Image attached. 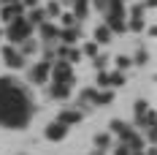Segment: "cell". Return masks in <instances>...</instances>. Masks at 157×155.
I'll return each mask as SVG.
<instances>
[{
	"label": "cell",
	"mask_w": 157,
	"mask_h": 155,
	"mask_svg": "<svg viewBox=\"0 0 157 155\" xmlns=\"http://www.w3.org/2000/svg\"><path fill=\"white\" fill-rule=\"evenodd\" d=\"M33 117V101L25 87L14 79H0V125L6 128H25Z\"/></svg>",
	"instance_id": "6da1fadb"
},
{
	"label": "cell",
	"mask_w": 157,
	"mask_h": 155,
	"mask_svg": "<svg viewBox=\"0 0 157 155\" xmlns=\"http://www.w3.org/2000/svg\"><path fill=\"white\" fill-rule=\"evenodd\" d=\"M3 33L8 35V41H11V44H22V41H27V38H30L33 27H30V22H27L25 16H19V19H14V22H8V30H3Z\"/></svg>",
	"instance_id": "7a4b0ae2"
},
{
	"label": "cell",
	"mask_w": 157,
	"mask_h": 155,
	"mask_svg": "<svg viewBox=\"0 0 157 155\" xmlns=\"http://www.w3.org/2000/svg\"><path fill=\"white\" fill-rule=\"evenodd\" d=\"M49 76H52V82H54V84H68V87H71V84H73V65H71V63H65V60H57V63H52V74H49Z\"/></svg>",
	"instance_id": "3957f363"
},
{
	"label": "cell",
	"mask_w": 157,
	"mask_h": 155,
	"mask_svg": "<svg viewBox=\"0 0 157 155\" xmlns=\"http://www.w3.org/2000/svg\"><path fill=\"white\" fill-rule=\"evenodd\" d=\"M119 141L125 144L130 153H144V139H141V133H138V131H133V128H127L125 133L119 136Z\"/></svg>",
	"instance_id": "277c9868"
},
{
	"label": "cell",
	"mask_w": 157,
	"mask_h": 155,
	"mask_svg": "<svg viewBox=\"0 0 157 155\" xmlns=\"http://www.w3.org/2000/svg\"><path fill=\"white\" fill-rule=\"evenodd\" d=\"M49 74H52V63H35V65H33L30 68V82L33 84H44V82H46L49 79Z\"/></svg>",
	"instance_id": "5b68a950"
},
{
	"label": "cell",
	"mask_w": 157,
	"mask_h": 155,
	"mask_svg": "<svg viewBox=\"0 0 157 155\" xmlns=\"http://www.w3.org/2000/svg\"><path fill=\"white\" fill-rule=\"evenodd\" d=\"M22 14H25V6H22V3H6V6L0 8V19H3V22H14V19H19Z\"/></svg>",
	"instance_id": "8992f818"
},
{
	"label": "cell",
	"mask_w": 157,
	"mask_h": 155,
	"mask_svg": "<svg viewBox=\"0 0 157 155\" xmlns=\"http://www.w3.org/2000/svg\"><path fill=\"white\" fill-rule=\"evenodd\" d=\"M3 63H6L8 68H22V65H25V57L19 55V49L6 47V49H3Z\"/></svg>",
	"instance_id": "52a82bcc"
},
{
	"label": "cell",
	"mask_w": 157,
	"mask_h": 155,
	"mask_svg": "<svg viewBox=\"0 0 157 155\" xmlns=\"http://www.w3.org/2000/svg\"><path fill=\"white\" fill-rule=\"evenodd\" d=\"M81 117H84V114H81V109H63V112L57 114V123H63L65 128H68V125L81 123Z\"/></svg>",
	"instance_id": "ba28073f"
},
{
	"label": "cell",
	"mask_w": 157,
	"mask_h": 155,
	"mask_svg": "<svg viewBox=\"0 0 157 155\" xmlns=\"http://www.w3.org/2000/svg\"><path fill=\"white\" fill-rule=\"evenodd\" d=\"M44 133H46V139H49V141H63V139H65V133H68V128H65L63 123H57V120H54V123H49V125H46V131H44Z\"/></svg>",
	"instance_id": "9c48e42d"
},
{
	"label": "cell",
	"mask_w": 157,
	"mask_h": 155,
	"mask_svg": "<svg viewBox=\"0 0 157 155\" xmlns=\"http://www.w3.org/2000/svg\"><path fill=\"white\" fill-rule=\"evenodd\" d=\"M78 35H81L78 27H60V33H57V38L63 41V47H73L78 41Z\"/></svg>",
	"instance_id": "30bf717a"
},
{
	"label": "cell",
	"mask_w": 157,
	"mask_h": 155,
	"mask_svg": "<svg viewBox=\"0 0 157 155\" xmlns=\"http://www.w3.org/2000/svg\"><path fill=\"white\" fill-rule=\"evenodd\" d=\"M25 19L30 22V27L35 30L38 25H44V22H46V14H44V8H38V6H35V8H30V14L25 16Z\"/></svg>",
	"instance_id": "8fae6325"
},
{
	"label": "cell",
	"mask_w": 157,
	"mask_h": 155,
	"mask_svg": "<svg viewBox=\"0 0 157 155\" xmlns=\"http://www.w3.org/2000/svg\"><path fill=\"white\" fill-rule=\"evenodd\" d=\"M38 30H41V38H44V41H54L57 33H60V27L52 25V22H44V25H38Z\"/></svg>",
	"instance_id": "7c38bea8"
},
{
	"label": "cell",
	"mask_w": 157,
	"mask_h": 155,
	"mask_svg": "<svg viewBox=\"0 0 157 155\" xmlns=\"http://www.w3.org/2000/svg\"><path fill=\"white\" fill-rule=\"evenodd\" d=\"M49 95H52V98H57V101H65V98H71V87H68V84H54V82H52Z\"/></svg>",
	"instance_id": "4fadbf2b"
},
{
	"label": "cell",
	"mask_w": 157,
	"mask_h": 155,
	"mask_svg": "<svg viewBox=\"0 0 157 155\" xmlns=\"http://www.w3.org/2000/svg\"><path fill=\"white\" fill-rule=\"evenodd\" d=\"M87 14H90V3H87V0H76V3H73V19L81 22Z\"/></svg>",
	"instance_id": "5bb4252c"
},
{
	"label": "cell",
	"mask_w": 157,
	"mask_h": 155,
	"mask_svg": "<svg viewBox=\"0 0 157 155\" xmlns=\"http://www.w3.org/2000/svg\"><path fill=\"white\" fill-rule=\"evenodd\" d=\"M109 41H111V30L106 25L95 27V44H98V47H103V44H109Z\"/></svg>",
	"instance_id": "9a60e30c"
},
{
	"label": "cell",
	"mask_w": 157,
	"mask_h": 155,
	"mask_svg": "<svg viewBox=\"0 0 157 155\" xmlns=\"http://www.w3.org/2000/svg\"><path fill=\"white\" fill-rule=\"evenodd\" d=\"M111 101H114V93L111 90H95V95H92V104H100V106H106Z\"/></svg>",
	"instance_id": "2e32d148"
},
{
	"label": "cell",
	"mask_w": 157,
	"mask_h": 155,
	"mask_svg": "<svg viewBox=\"0 0 157 155\" xmlns=\"http://www.w3.org/2000/svg\"><path fill=\"white\" fill-rule=\"evenodd\" d=\"M111 147V133H98L95 136V150L98 153H103V150H109Z\"/></svg>",
	"instance_id": "e0dca14e"
},
{
	"label": "cell",
	"mask_w": 157,
	"mask_h": 155,
	"mask_svg": "<svg viewBox=\"0 0 157 155\" xmlns=\"http://www.w3.org/2000/svg\"><path fill=\"white\" fill-rule=\"evenodd\" d=\"M155 120H157V114L149 109L144 117H136V125H138V128H152V125H155Z\"/></svg>",
	"instance_id": "ac0fdd59"
},
{
	"label": "cell",
	"mask_w": 157,
	"mask_h": 155,
	"mask_svg": "<svg viewBox=\"0 0 157 155\" xmlns=\"http://www.w3.org/2000/svg\"><path fill=\"white\" fill-rule=\"evenodd\" d=\"M44 14H46V16H60V14H63V6H60L57 0H49L46 6H44Z\"/></svg>",
	"instance_id": "d6986e66"
},
{
	"label": "cell",
	"mask_w": 157,
	"mask_h": 155,
	"mask_svg": "<svg viewBox=\"0 0 157 155\" xmlns=\"http://www.w3.org/2000/svg\"><path fill=\"white\" fill-rule=\"evenodd\" d=\"M122 84H125V74H122V71L109 74V87H122Z\"/></svg>",
	"instance_id": "ffe728a7"
},
{
	"label": "cell",
	"mask_w": 157,
	"mask_h": 155,
	"mask_svg": "<svg viewBox=\"0 0 157 155\" xmlns=\"http://www.w3.org/2000/svg\"><path fill=\"white\" fill-rule=\"evenodd\" d=\"M38 49V41H33V38H27V41H22V49H19V55L25 57V55H33Z\"/></svg>",
	"instance_id": "44dd1931"
},
{
	"label": "cell",
	"mask_w": 157,
	"mask_h": 155,
	"mask_svg": "<svg viewBox=\"0 0 157 155\" xmlns=\"http://www.w3.org/2000/svg\"><path fill=\"white\" fill-rule=\"evenodd\" d=\"M78 52H81V57H84V55H87V57H95V55H100V52H98V44H95V41L84 44V47L78 49Z\"/></svg>",
	"instance_id": "7402d4cb"
},
{
	"label": "cell",
	"mask_w": 157,
	"mask_h": 155,
	"mask_svg": "<svg viewBox=\"0 0 157 155\" xmlns=\"http://www.w3.org/2000/svg\"><path fill=\"white\" fill-rule=\"evenodd\" d=\"M127 128H130L127 123H122V120H114V123H111V133H117V139H119V136L125 133Z\"/></svg>",
	"instance_id": "603a6c76"
},
{
	"label": "cell",
	"mask_w": 157,
	"mask_h": 155,
	"mask_svg": "<svg viewBox=\"0 0 157 155\" xmlns=\"http://www.w3.org/2000/svg\"><path fill=\"white\" fill-rule=\"evenodd\" d=\"M95 82H98V87L109 90V71H98V76H95Z\"/></svg>",
	"instance_id": "cb8c5ba5"
},
{
	"label": "cell",
	"mask_w": 157,
	"mask_h": 155,
	"mask_svg": "<svg viewBox=\"0 0 157 155\" xmlns=\"http://www.w3.org/2000/svg\"><path fill=\"white\" fill-rule=\"evenodd\" d=\"M114 63H117V71L130 68V57H125V55H117V57H114Z\"/></svg>",
	"instance_id": "d4e9b609"
},
{
	"label": "cell",
	"mask_w": 157,
	"mask_h": 155,
	"mask_svg": "<svg viewBox=\"0 0 157 155\" xmlns=\"http://www.w3.org/2000/svg\"><path fill=\"white\" fill-rule=\"evenodd\" d=\"M136 117H144V114H146V112H149V104H146V101H136Z\"/></svg>",
	"instance_id": "484cf974"
},
{
	"label": "cell",
	"mask_w": 157,
	"mask_h": 155,
	"mask_svg": "<svg viewBox=\"0 0 157 155\" xmlns=\"http://www.w3.org/2000/svg\"><path fill=\"white\" fill-rule=\"evenodd\" d=\"M106 63H109L106 55H95V68H98V71H106Z\"/></svg>",
	"instance_id": "4316f807"
},
{
	"label": "cell",
	"mask_w": 157,
	"mask_h": 155,
	"mask_svg": "<svg viewBox=\"0 0 157 155\" xmlns=\"http://www.w3.org/2000/svg\"><path fill=\"white\" fill-rule=\"evenodd\" d=\"M127 30H133V33L144 30V19H130V22H127Z\"/></svg>",
	"instance_id": "83f0119b"
},
{
	"label": "cell",
	"mask_w": 157,
	"mask_h": 155,
	"mask_svg": "<svg viewBox=\"0 0 157 155\" xmlns=\"http://www.w3.org/2000/svg\"><path fill=\"white\" fill-rule=\"evenodd\" d=\"M130 19H144V6H130Z\"/></svg>",
	"instance_id": "f1b7e54d"
},
{
	"label": "cell",
	"mask_w": 157,
	"mask_h": 155,
	"mask_svg": "<svg viewBox=\"0 0 157 155\" xmlns=\"http://www.w3.org/2000/svg\"><path fill=\"white\" fill-rule=\"evenodd\" d=\"M149 60V55H146V52H144V49H138V55H136V57H133V60L130 63H136V65H144V63Z\"/></svg>",
	"instance_id": "f546056e"
},
{
	"label": "cell",
	"mask_w": 157,
	"mask_h": 155,
	"mask_svg": "<svg viewBox=\"0 0 157 155\" xmlns=\"http://www.w3.org/2000/svg\"><path fill=\"white\" fill-rule=\"evenodd\" d=\"M63 27H76V19H73V14H63Z\"/></svg>",
	"instance_id": "4dcf8cb0"
},
{
	"label": "cell",
	"mask_w": 157,
	"mask_h": 155,
	"mask_svg": "<svg viewBox=\"0 0 157 155\" xmlns=\"http://www.w3.org/2000/svg\"><path fill=\"white\" fill-rule=\"evenodd\" d=\"M114 155H130V150H127L122 141H117V144H114Z\"/></svg>",
	"instance_id": "1f68e13d"
},
{
	"label": "cell",
	"mask_w": 157,
	"mask_h": 155,
	"mask_svg": "<svg viewBox=\"0 0 157 155\" xmlns=\"http://www.w3.org/2000/svg\"><path fill=\"white\" fill-rule=\"evenodd\" d=\"M146 141H152V144L157 141V131H155V125H152V128H146Z\"/></svg>",
	"instance_id": "d6a6232c"
},
{
	"label": "cell",
	"mask_w": 157,
	"mask_h": 155,
	"mask_svg": "<svg viewBox=\"0 0 157 155\" xmlns=\"http://www.w3.org/2000/svg\"><path fill=\"white\" fill-rule=\"evenodd\" d=\"M146 155H157V150H155V147H149V150H146Z\"/></svg>",
	"instance_id": "836d02e7"
},
{
	"label": "cell",
	"mask_w": 157,
	"mask_h": 155,
	"mask_svg": "<svg viewBox=\"0 0 157 155\" xmlns=\"http://www.w3.org/2000/svg\"><path fill=\"white\" fill-rule=\"evenodd\" d=\"M130 155H144V153H130Z\"/></svg>",
	"instance_id": "e575fe53"
},
{
	"label": "cell",
	"mask_w": 157,
	"mask_h": 155,
	"mask_svg": "<svg viewBox=\"0 0 157 155\" xmlns=\"http://www.w3.org/2000/svg\"><path fill=\"white\" fill-rule=\"evenodd\" d=\"M119 3H127V0H119Z\"/></svg>",
	"instance_id": "d590c367"
},
{
	"label": "cell",
	"mask_w": 157,
	"mask_h": 155,
	"mask_svg": "<svg viewBox=\"0 0 157 155\" xmlns=\"http://www.w3.org/2000/svg\"><path fill=\"white\" fill-rule=\"evenodd\" d=\"M0 38H3V30H0Z\"/></svg>",
	"instance_id": "8d00e7d4"
}]
</instances>
